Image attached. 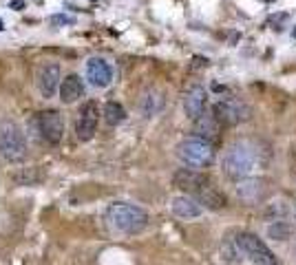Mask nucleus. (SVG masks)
I'll return each mask as SVG.
<instances>
[{
	"label": "nucleus",
	"instance_id": "nucleus-1",
	"mask_svg": "<svg viewBox=\"0 0 296 265\" xmlns=\"http://www.w3.org/2000/svg\"><path fill=\"white\" fill-rule=\"evenodd\" d=\"M172 181H175V186L179 190H184L186 194L194 197L201 206L210 208V210H221V208L225 206L223 194L210 184V179H208L206 175L192 170V168H181V170H177Z\"/></svg>",
	"mask_w": 296,
	"mask_h": 265
},
{
	"label": "nucleus",
	"instance_id": "nucleus-2",
	"mask_svg": "<svg viewBox=\"0 0 296 265\" xmlns=\"http://www.w3.org/2000/svg\"><path fill=\"white\" fill-rule=\"evenodd\" d=\"M106 221L119 234H139L148 225V212L135 203L117 201L106 208Z\"/></svg>",
	"mask_w": 296,
	"mask_h": 265
},
{
	"label": "nucleus",
	"instance_id": "nucleus-3",
	"mask_svg": "<svg viewBox=\"0 0 296 265\" xmlns=\"http://www.w3.org/2000/svg\"><path fill=\"white\" fill-rule=\"evenodd\" d=\"M256 161H259L256 150L252 148L250 144L239 141V144H232L228 150H225L223 172L228 177H232V179H245V177H250L252 172H254Z\"/></svg>",
	"mask_w": 296,
	"mask_h": 265
},
{
	"label": "nucleus",
	"instance_id": "nucleus-4",
	"mask_svg": "<svg viewBox=\"0 0 296 265\" xmlns=\"http://www.w3.org/2000/svg\"><path fill=\"white\" fill-rule=\"evenodd\" d=\"M0 157L11 163H20L27 157V139L16 122L0 124Z\"/></svg>",
	"mask_w": 296,
	"mask_h": 265
},
{
	"label": "nucleus",
	"instance_id": "nucleus-5",
	"mask_svg": "<svg viewBox=\"0 0 296 265\" xmlns=\"http://www.w3.org/2000/svg\"><path fill=\"white\" fill-rule=\"evenodd\" d=\"M177 157L190 168H206L215 159V148L201 137H188L177 144Z\"/></svg>",
	"mask_w": 296,
	"mask_h": 265
},
{
	"label": "nucleus",
	"instance_id": "nucleus-6",
	"mask_svg": "<svg viewBox=\"0 0 296 265\" xmlns=\"http://www.w3.org/2000/svg\"><path fill=\"white\" fill-rule=\"evenodd\" d=\"M234 247L254 265H276L274 252L252 232H239L237 238H234Z\"/></svg>",
	"mask_w": 296,
	"mask_h": 265
},
{
	"label": "nucleus",
	"instance_id": "nucleus-7",
	"mask_svg": "<svg viewBox=\"0 0 296 265\" xmlns=\"http://www.w3.org/2000/svg\"><path fill=\"white\" fill-rule=\"evenodd\" d=\"M35 124H38V132L47 144L55 146L62 141L64 137V117H62L60 110H42L35 117Z\"/></svg>",
	"mask_w": 296,
	"mask_h": 265
},
{
	"label": "nucleus",
	"instance_id": "nucleus-8",
	"mask_svg": "<svg viewBox=\"0 0 296 265\" xmlns=\"http://www.w3.org/2000/svg\"><path fill=\"white\" fill-rule=\"evenodd\" d=\"M97 124H100V106H97L95 100H88L80 106V113L78 119H75V135L78 139L88 141L93 139L97 131Z\"/></svg>",
	"mask_w": 296,
	"mask_h": 265
},
{
	"label": "nucleus",
	"instance_id": "nucleus-9",
	"mask_svg": "<svg viewBox=\"0 0 296 265\" xmlns=\"http://www.w3.org/2000/svg\"><path fill=\"white\" fill-rule=\"evenodd\" d=\"M60 80H62V69L60 64H42L35 71V86L42 97H53L60 91Z\"/></svg>",
	"mask_w": 296,
	"mask_h": 265
},
{
	"label": "nucleus",
	"instance_id": "nucleus-10",
	"mask_svg": "<svg viewBox=\"0 0 296 265\" xmlns=\"http://www.w3.org/2000/svg\"><path fill=\"white\" fill-rule=\"evenodd\" d=\"M86 80L95 88H106L113 80V71H110L108 62L102 57H88L86 62Z\"/></svg>",
	"mask_w": 296,
	"mask_h": 265
},
{
	"label": "nucleus",
	"instance_id": "nucleus-11",
	"mask_svg": "<svg viewBox=\"0 0 296 265\" xmlns=\"http://www.w3.org/2000/svg\"><path fill=\"white\" fill-rule=\"evenodd\" d=\"M170 210L175 216L179 219H197V216L203 214V206L190 194H179L170 201Z\"/></svg>",
	"mask_w": 296,
	"mask_h": 265
},
{
	"label": "nucleus",
	"instance_id": "nucleus-12",
	"mask_svg": "<svg viewBox=\"0 0 296 265\" xmlns=\"http://www.w3.org/2000/svg\"><path fill=\"white\" fill-rule=\"evenodd\" d=\"M212 115H215L221 124H225V126H234V124H239L243 117H245V115H243V108L237 104V102H232V100L216 102Z\"/></svg>",
	"mask_w": 296,
	"mask_h": 265
},
{
	"label": "nucleus",
	"instance_id": "nucleus-13",
	"mask_svg": "<svg viewBox=\"0 0 296 265\" xmlns=\"http://www.w3.org/2000/svg\"><path fill=\"white\" fill-rule=\"evenodd\" d=\"M84 91H86V88H84V80L80 78V75H75V73L66 75L60 84V102L62 104H73L80 97H84Z\"/></svg>",
	"mask_w": 296,
	"mask_h": 265
},
{
	"label": "nucleus",
	"instance_id": "nucleus-14",
	"mask_svg": "<svg viewBox=\"0 0 296 265\" xmlns=\"http://www.w3.org/2000/svg\"><path fill=\"white\" fill-rule=\"evenodd\" d=\"M203 108H206V91H203L201 86H192L184 95V113H186V117H190L194 122L199 115H203Z\"/></svg>",
	"mask_w": 296,
	"mask_h": 265
},
{
	"label": "nucleus",
	"instance_id": "nucleus-15",
	"mask_svg": "<svg viewBox=\"0 0 296 265\" xmlns=\"http://www.w3.org/2000/svg\"><path fill=\"white\" fill-rule=\"evenodd\" d=\"M219 128H221V122L215 117V115L203 113V115H199V117L194 119V132H197V137L210 141V144L219 137Z\"/></svg>",
	"mask_w": 296,
	"mask_h": 265
},
{
	"label": "nucleus",
	"instance_id": "nucleus-16",
	"mask_svg": "<svg viewBox=\"0 0 296 265\" xmlns=\"http://www.w3.org/2000/svg\"><path fill=\"white\" fill-rule=\"evenodd\" d=\"M237 194L245 203L259 201L261 194H263V181H261V179H252V177H245V179H241L237 184Z\"/></svg>",
	"mask_w": 296,
	"mask_h": 265
},
{
	"label": "nucleus",
	"instance_id": "nucleus-17",
	"mask_svg": "<svg viewBox=\"0 0 296 265\" xmlns=\"http://www.w3.org/2000/svg\"><path fill=\"white\" fill-rule=\"evenodd\" d=\"M104 119L108 124H113V126H117V124H122L124 119H126V110H124V106L119 104V102H106L104 104Z\"/></svg>",
	"mask_w": 296,
	"mask_h": 265
},
{
	"label": "nucleus",
	"instance_id": "nucleus-18",
	"mask_svg": "<svg viewBox=\"0 0 296 265\" xmlns=\"http://www.w3.org/2000/svg\"><path fill=\"white\" fill-rule=\"evenodd\" d=\"M290 232H292V228L287 223H283V221H276L274 225H269V228H268V234L274 238V241H276V238H278V241H285V238L290 237Z\"/></svg>",
	"mask_w": 296,
	"mask_h": 265
},
{
	"label": "nucleus",
	"instance_id": "nucleus-19",
	"mask_svg": "<svg viewBox=\"0 0 296 265\" xmlns=\"http://www.w3.org/2000/svg\"><path fill=\"white\" fill-rule=\"evenodd\" d=\"M71 18L69 16H53L51 18V25H71Z\"/></svg>",
	"mask_w": 296,
	"mask_h": 265
},
{
	"label": "nucleus",
	"instance_id": "nucleus-20",
	"mask_svg": "<svg viewBox=\"0 0 296 265\" xmlns=\"http://www.w3.org/2000/svg\"><path fill=\"white\" fill-rule=\"evenodd\" d=\"M11 9H16V11H20V9H25V0H11Z\"/></svg>",
	"mask_w": 296,
	"mask_h": 265
},
{
	"label": "nucleus",
	"instance_id": "nucleus-21",
	"mask_svg": "<svg viewBox=\"0 0 296 265\" xmlns=\"http://www.w3.org/2000/svg\"><path fill=\"white\" fill-rule=\"evenodd\" d=\"M292 35H294V38H296V26H294V29H292Z\"/></svg>",
	"mask_w": 296,
	"mask_h": 265
},
{
	"label": "nucleus",
	"instance_id": "nucleus-22",
	"mask_svg": "<svg viewBox=\"0 0 296 265\" xmlns=\"http://www.w3.org/2000/svg\"><path fill=\"white\" fill-rule=\"evenodd\" d=\"M0 29H2V20H0Z\"/></svg>",
	"mask_w": 296,
	"mask_h": 265
},
{
	"label": "nucleus",
	"instance_id": "nucleus-23",
	"mask_svg": "<svg viewBox=\"0 0 296 265\" xmlns=\"http://www.w3.org/2000/svg\"><path fill=\"white\" fill-rule=\"evenodd\" d=\"M91 2H95V0H91Z\"/></svg>",
	"mask_w": 296,
	"mask_h": 265
}]
</instances>
